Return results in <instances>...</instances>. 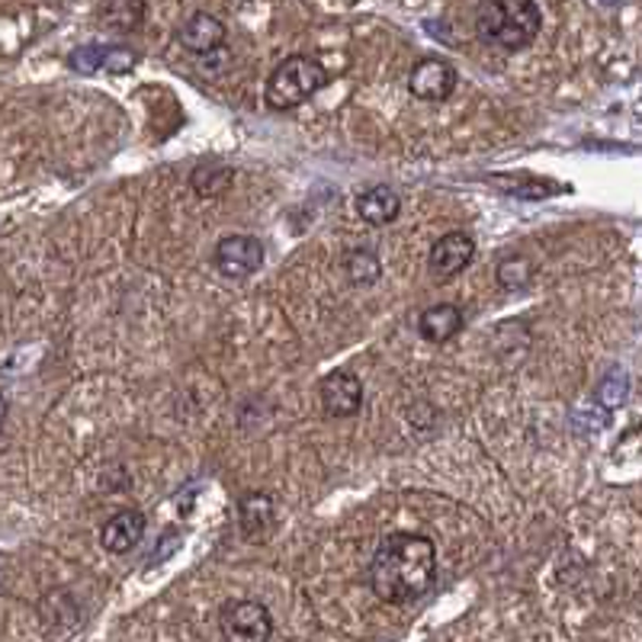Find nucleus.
<instances>
[{"instance_id":"18","label":"nucleus","mask_w":642,"mask_h":642,"mask_svg":"<svg viewBox=\"0 0 642 642\" xmlns=\"http://www.w3.org/2000/svg\"><path fill=\"white\" fill-rule=\"evenodd\" d=\"M495 187L501 193L524 197V200H543V197L566 193V187H556L553 180H540V177H495Z\"/></svg>"},{"instance_id":"12","label":"nucleus","mask_w":642,"mask_h":642,"mask_svg":"<svg viewBox=\"0 0 642 642\" xmlns=\"http://www.w3.org/2000/svg\"><path fill=\"white\" fill-rule=\"evenodd\" d=\"M238 527L248 540L264 543L277 527V501L267 492H244L238 499Z\"/></svg>"},{"instance_id":"22","label":"nucleus","mask_w":642,"mask_h":642,"mask_svg":"<svg viewBox=\"0 0 642 642\" xmlns=\"http://www.w3.org/2000/svg\"><path fill=\"white\" fill-rule=\"evenodd\" d=\"M601 3H607V7H614V3H620V0H601Z\"/></svg>"},{"instance_id":"8","label":"nucleus","mask_w":642,"mask_h":642,"mask_svg":"<svg viewBox=\"0 0 642 642\" xmlns=\"http://www.w3.org/2000/svg\"><path fill=\"white\" fill-rule=\"evenodd\" d=\"M456 80H460V72L446 59H421L408 74V90H412L415 100L443 103V100L453 97Z\"/></svg>"},{"instance_id":"17","label":"nucleus","mask_w":642,"mask_h":642,"mask_svg":"<svg viewBox=\"0 0 642 642\" xmlns=\"http://www.w3.org/2000/svg\"><path fill=\"white\" fill-rule=\"evenodd\" d=\"M344 274L354 286H373L382 277V261L369 248H354L344 254Z\"/></svg>"},{"instance_id":"19","label":"nucleus","mask_w":642,"mask_h":642,"mask_svg":"<svg viewBox=\"0 0 642 642\" xmlns=\"http://www.w3.org/2000/svg\"><path fill=\"white\" fill-rule=\"evenodd\" d=\"M630 399V376L624 369H614L601 386H597V402L607 408H617Z\"/></svg>"},{"instance_id":"16","label":"nucleus","mask_w":642,"mask_h":642,"mask_svg":"<svg viewBox=\"0 0 642 642\" xmlns=\"http://www.w3.org/2000/svg\"><path fill=\"white\" fill-rule=\"evenodd\" d=\"M97 20L106 29H113L119 36H129L144 23V0H100Z\"/></svg>"},{"instance_id":"13","label":"nucleus","mask_w":642,"mask_h":642,"mask_svg":"<svg viewBox=\"0 0 642 642\" xmlns=\"http://www.w3.org/2000/svg\"><path fill=\"white\" fill-rule=\"evenodd\" d=\"M463 309L453 305V302H440V305H430L421 312L418 318V335L430 341V344H446L450 338H456L463 331Z\"/></svg>"},{"instance_id":"10","label":"nucleus","mask_w":642,"mask_h":642,"mask_svg":"<svg viewBox=\"0 0 642 642\" xmlns=\"http://www.w3.org/2000/svg\"><path fill=\"white\" fill-rule=\"evenodd\" d=\"M144 537V514L139 507H123L116 511L103 527H100V546L113 556H126L136 550Z\"/></svg>"},{"instance_id":"1","label":"nucleus","mask_w":642,"mask_h":642,"mask_svg":"<svg viewBox=\"0 0 642 642\" xmlns=\"http://www.w3.org/2000/svg\"><path fill=\"white\" fill-rule=\"evenodd\" d=\"M369 588L379 601L405 607L428 594L437 581V546L425 533H389L373 553Z\"/></svg>"},{"instance_id":"20","label":"nucleus","mask_w":642,"mask_h":642,"mask_svg":"<svg viewBox=\"0 0 642 642\" xmlns=\"http://www.w3.org/2000/svg\"><path fill=\"white\" fill-rule=\"evenodd\" d=\"M495 277H499V284L504 289H524V286L530 284V277H533V267H530V261H524V257H504L499 264V270H495Z\"/></svg>"},{"instance_id":"3","label":"nucleus","mask_w":642,"mask_h":642,"mask_svg":"<svg viewBox=\"0 0 642 642\" xmlns=\"http://www.w3.org/2000/svg\"><path fill=\"white\" fill-rule=\"evenodd\" d=\"M325 84H328V72H325V65L318 59L289 55L267 77L264 100H267L270 110L286 113V110H295L305 100H312Z\"/></svg>"},{"instance_id":"21","label":"nucleus","mask_w":642,"mask_h":642,"mask_svg":"<svg viewBox=\"0 0 642 642\" xmlns=\"http://www.w3.org/2000/svg\"><path fill=\"white\" fill-rule=\"evenodd\" d=\"M7 415H10V402L3 399V392H0V430L7 425Z\"/></svg>"},{"instance_id":"15","label":"nucleus","mask_w":642,"mask_h":642,"mask_svg":"<svg viewBox=\"0 0 642 642\" xmlns=\"http://www.w3.org/2000/svg\"><path fill=\"white\" fill-rule=\"evenodd\" d=\"M357 213L366 225H389L402 213V200L392 187H369L357 197Z\"/></svg>"},{"instance_id":"14","label":"nucleus","mask_w":642,"mask_h":642,"mask_svg":"<svg viewBox=\"0 0 642 642\" xmlns=\"http://www.w3.org/2000/svg\"><path fill=\"white\" fill-rule=\"evenodd\" d=\"M231 184H235V167L218 158L200 161L190 174V187L200 200H218L222 193H228Z\"/></svg>"},{"instance_id":"7","label":"nucleus","mask_w":642,"mask_h":642,"mask_svg":"<svg viewBox=\"0 0 642 642\" xmlns=\"http://www.w3.org/2000/svg\"><path fill=\"white\" fill-rule=\"evenodd\" d=\"M139 65V52H133L129 46H103V42H90L80 46L68 55V68L77 74H129Z\"/></svg>"},{"instance_id":"2","label":"nucleus","mask_w":642,"mask_h":642,"mask_svg":"<svg viewBox=\"0 0 642 642\" xmlns=\"http://www.w3.org/2000/svg\"><path fill=\"white\" fill-rule=\"evenodd\" d=\"M473 29L489 49L520 52L537 42L543 29V10L537 0H479Z\"/></svg>"},{"instance_id":"6","label":"nucleus","mask_w":642,"mask_h":642,"mask_svg":"<svg viewBox=\"0 0 642 642\" xmlns=\"http://www.w3.org/2000/svg\"><path fill=\"white\" fill-rule=\"evenodd\" d=\"M476 257V238L469 231H446L440 235L428 251V270L433 280H453L463 274Z\"/></svg>"},{"instance_id":"9","label":"nucleus","mask_w":642,"mask_h":642,"mask_svg":"<svg viewBox=\"0 0 642 642\" xmlns=\"http://www.w3.org/2000/svg\"><path fill=\"white\" fill-rule=\"evenodd\" d=\"M322 408L331 418H354L363 408V382L351 369H335L322 379Z\"/></svg>"},{"instance_id":"4","label":"nucleus","mask_w":642,"mask_h":642,"mask_svg":"<svg viewBox=\"0 0 642 642\" xmlns=\"http://www.w3.org/2000/svg\"><path fill=\"white\" fill-rule=\"evenodd\" d=\"M218 630L228 642H267L274 637V617L261 601H225L218 610Z\"/></svg>"},{"instance_id":"5","label":"nucleus","mask_w":642,"mask_h":642,"mask_svg":"<svg viewBox=\"0 0 642 642\" xmlns=\"http://www.w3.org/2000/svg\"><path fill=\"white\" fill-rule=\"evenodd\" d=\"M264 241L254 235H225L213 251V267L225 280H248L264 267Z\"/></svg>"},{"instance_id":"11","label":"nucleus","mask_w":642,"mask_h":642,"mask_svg":"<svg viewBox=\"0 0 642 642\" xmlns=\"http://www.w3.org/2000/svg\"><path fill=\"white\" fill-rule=\"evenodd\" d=\"M225 36H228L225 23L218 16H213V13H206V10L187 16L184 26L177 29V42L187 52H193V55H213V52H218L225 46Z\"/></svg>"}]
</instances>
